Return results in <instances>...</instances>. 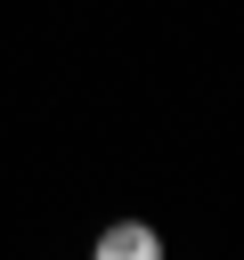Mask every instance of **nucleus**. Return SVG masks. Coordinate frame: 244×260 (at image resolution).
<instances>
[{"label": "nucleus", "mask_w": 244, "mask_h": 260, "mask_svg": "<svg viewBox=\"0 0 244 260\" xmlns=\"http://www.w3.org/2000/svg\"><path fill=\"white\" fill-rule=\"evenodd\" d=\"M89 260H163V236L146 219H106L98 244H89Z\"/></svg>", "instance_id": "nucleus-1"}]
</instances>
